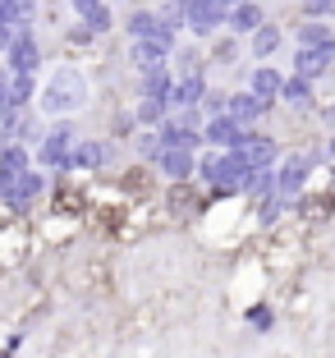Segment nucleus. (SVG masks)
Segmentation results:
<instances>
[{
  "mask_svg": "<svg viewBox=\"0 0 335 358\" xmlns=\"http://www.w3.org/2000/svg\"><path fill=\"white\" fill-rule=\"evenodd\" d=\"M78 101H83V78L69 74V69H60V74H55V83L46 87L42 106H46V110H64V106H78Z\"/></svg>",
  "mask_w": 335,
  "mask_h": 358,
  "instance_id": "obj_1",
  "label": "nucleus"
},
{
  "mask_svg": "<svg viewBox=\"0 0 335 358\" xmlns=\"http://www.w3.org/2000/svg\"><path fill=\"white\" fill-rule=\"evenodd\" d=\"M239 28H257V23H262V14H257V5H239Z\"/></svg>",
  "mask_w": 335,
  "mask_h": 358,
  "instance_id": "obj_2",
  "label": "nucleus"
},
{
  "mask_svg": "<svg viewBox=\"0 0 335 358\" xmlns=\"http://www.w3.org/2000/svg\"><path fill=\"white\" fill-rule=\"evenodd\" d=\"M166 170H170V175H179V170H189V157H179V152H170V157H166Z\"/></svg>",
  "mask_w": 335,
  "mask_h": 358,
  "instance_id": "obj_3",
  "label": "nucleus"
},
{
  "mask_svg": "<svg viewBox=\"0 0 335 358\" xmlns=\"http://www.w3.org/2000/svg\"><path fill=\"white\" fill-rule=\"evenodd\" d=\"M308 5H313V10H331L335 0H308Z\"/></svg>",
  "mask_w": 335,
  "mask_h": 358,
  "instance_id": "obj_4",
  "label": "nucleus"
}]
</instances>
